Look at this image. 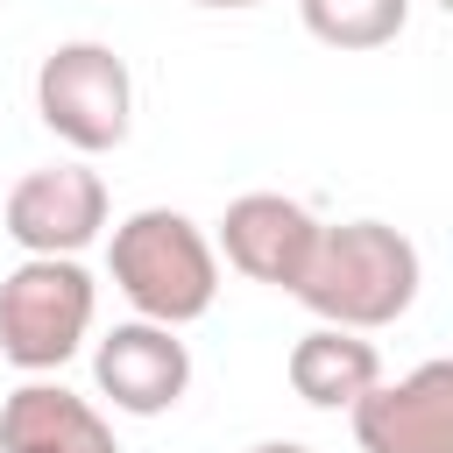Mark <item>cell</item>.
Returning <instances> with one entry per match:
<instances>
[{
    "label": "cell",
    "instance_id": "3957f363",
    "mask_svg": "<svg viewBox=\"0 0 453 453\" xmlns=\"http://www.w3.org/2000/svg\"><path fill=\"white\" fill-rule=\"evenodd\" d=\"M99 311V283L78 255H28L0 276V354L28 375L64 368Z\"/></svg>",
    "mask_w": 453,
    "mask_h": 453
},
{
    "label": "cell",
    "instance_id": "4fadbf2b",
    "mask_svg": "<svg viewBox=\"0 0 453 453\" xmlns=\"http://www.w3.org/2000/svg\"><path fill=\"white\" fill-rule=\"evenodd\" d=\"M198 7H262V0H198Z\"/></svg>",
    "mask_w": 453,
    "mask_h": 453
},
{
    "label": "cell",
    "instance_id": "6da1fadb",
    "mask_svg": "<svg viewBox=\"0 0 453 453\" xmlns=\"http://www.w3.org/2000/svg\"><path fill=\"white\" fill-rule=\"evenodd\" d=\"M418 283H425V262L411 234H396L389 219H340V226H319V248L290 297L319 326L382 333L418 304Z\"/></svg>",
    "mask_w": 453,
    "mask_h": 453
},
{
    "label": "cell",
    "instance_id": "5b68a950",
    "mask_svg": "<svg viewBox=\"0 0 453 453\" xmlns=\"http://www.w3.org/2000/svg\"><path fill=\"white\" fill-rule=\"evenodd\" d=\"M7 241L21 255H78L106 234V177L85 170V163H50V170H28L7 205Z\"/></svg>",
    "mask_w": 453,
    "mask_h": 453
},
{
    "label": "cell",
    "instance_id": "8992f818",
    "mask_svg": "<svg viewBox=\"0 0 453 453\" xmlns=\"http://www.w3.org/2000/svg\"><path fill=\"white\" fill-rule=\"evenodd\" d=\"M92 382L113 411L127 418H163L184 403L191 389V347L170 333V326H149V319H127L113 333H99L92 347Z\"/></svg>",
    "mask_w": 453,
    "mask_h": 453
},
{
    "label": "cell",
    "instance_id": "7c38bea8",
    "mask_svg": "<svg viewBox=\"0 0 453 453\" xmlns=\"http://www.w3.org/2000/svg\"><path fill=\"white\" fill-rule=\"evenodd\" d=\"M248 453H311V446H297V439H262V446H248Z\"/></svg>",
    "mask_w": 453,
    "mask_h": 453
},
{
    "label": "cell",
    "instance_id": "277c9868",
    "mask_svg": "<svg viewBox=\"0 0 453 453\" xmlns=\"http://www.w3.org/2000/svg\"><path fill=\"white\" fill-rule=\"evenodd\" d=\"M35 113L57 142H71L78 156H106L127 142L134 127V78H127V57L113 42H57L42 64H35Z\"/></svg>",
    "mask_w": 453,
    "mask_h": 453
},
{
    "label": "cell",
    "instance_id": "9c48e42d",
    "mask_svg": "<svg viewBox=\"0 0 453 453\" xmlns=\"http://www.w3.org/2000/svg\"><path fill=\"white\" fill-rule=\"evenodd\" d=\"M0 453H120L92 396L64 382H21L0 403Z\"/></svg>",
    "mask_w": 453,
    "mask_h": 453
},
{
    "label": "cell",
    "instance_id": "ba28073f",
    "mask_svg": "<svg viewBox=\"0 0 453 453\" xmlns=\"http://www.w3.org/2000/svg\"><path fill=\"white\" fill-rule=\"evenodd\" d=\"M361 453H453V361H425L403 382H375L354 403Z\"/></svg>",
    "mask_w": 453,
    "mask_h": 453
},
{
    "label": "cell",
    "instance_id": "52a82bcc",
    "mask_svg": "<svg viewBox=\"0 0 453 453\" xmlns=\"http://www.w3.org/2000/svg\"><path fill=\"white\" fill-rule=\"evenodd\" d=\"M319 248V219L311 205L283 198V191H241L226 212H219V248L248 283H269V290H297L304 262Z\"/></svg>",
    "mask_w": 453,
    "mask_h": 453
},
{
    "label": "cell",
    "instance_id": "30bf717a",
    "mask_svg": "<svg viewBox=\"0 0 453 453\" xmlns=\"http://www.w3.org/2000/svg\"><path fill=\"white\" fill-rule=\"evenodd\" d=\"M283 375H290V389H297L311 411H354V403L382 382V354H375V340H361V333L311 326V333L290 347Z\"/></svg>",
    "mask_w": 453,
    "mask_h": 453
},
{
    "label": "cell",
    "instance_id": "7a4b0ae2",
    "mask_svg": "<svg viewBox=\"0 0 453 453\" xmlns=\"http://www.w3.org/2000/svg\"><path fill=\"white\" fill-rule=\"evenodd\" d=\"M106 269H113V290L134 304V319L170 326V333L205 319L219 297V255H212L205 226L177 205L127 212L106 241Z\"/></svg>",
    "mask_w": 453,
    "mask_h": 453
},
{
    "label": "cell",
    "instance_id": "8fae6325",
    "mask_svg": "<svg viewBox=\"0 0 453 453\" xmlns=\"http://www.w3.org/2000/svg\"><path fill=\"white\" fill-rule=\"evenodd\" d=\"M297 14L326 50H382L403 35L411 0H297Z\"/></svg>",
    "mask_w": 453,
    "mask_h": 453
}]
</instances>
